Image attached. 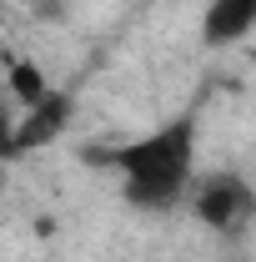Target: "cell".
Returning <instances> with one entry per match:
<instances>
[{"instance_id":"cell-4","label":"cell","mask_w":256,"mask_h":262,"mask_svg":"<svg viewBox=\"0 0 256 262\" xmlns=\"http://www.w3.org/2000/svg\"><path fill=\"white\" fill-rule=\"evenodd\" d=\"M256 31V0H206L201 10V40L211 51H231Z\"/></svg>"},{"instance_id":"cell-2","label":"cell","mask_w":256,"mask_h":262,"mask_svg":"<svg viewBox=\"0 0 256 262\" xmlns=\"http://www.w3.org/2000/svg\"><path fill=\"white\" fill-rule=\"evenodd\" d=\"M186 202H191V217L206 232H216V237H241L256 222V187L241 171H206V177H196Z\"/></svg>"},{"instance_id":"cell-3","label":"cell","mask_w":256,"mask_h":262,"mask_svg":"<svg viewBox=\"0 0 256 262\" xmlns=\"http://www.w3.org/2000/svg\"><path fill=\"white\" fill-rule=\"evenodd\" d=\"M75 121V101L70 91H45V96L35 101V106H20V116H15V157L20 151H45V146H56L65 131Z\"/></svg>"},{"instance_id":"cell-6","label":"cell","mask_w":256,"mask_h":262,"mask_svg":"<svg viewBox=\"0 0 256 262\" xmlns=\"http://www.w3.org/2000/svg\"><path fill=\"white\" fill-rule=\"evenodd\" d=\"M15 157V111H10V101L0 96V166Z\"/></svg>"},{"instance_id":"cell-5","label":"cell","mask_w":256,"mask_h":262,"mask_svg":"<svg viewBox=\"0 0 256 262\" xmlns=\"http://www.w3.org/2000/svg\"><path fill=\"white\" fill-rule=\"evenodd\" d=\"M5 86H10V96L20 101V106H35V101L50 91L45 71H40L35 61H10V71H5Z\"/></svg>"},{"instance_id":"cell-1","label":"cell","mask_w":256,"mask_h":262,"mask_svg":"<svg viewBox=\"0 0 256 262\" xmlns=\"http://www.w3.org/2000/svg\"><path fill=\"white\" fill-rule=\"evenodd\" d=\"M86 162L116 171L121 196L141 212H171L181 207L196 182V111L161 121L146 136H131L116 146H86Z\"/></svg>"}]
</instances>
